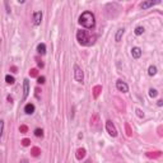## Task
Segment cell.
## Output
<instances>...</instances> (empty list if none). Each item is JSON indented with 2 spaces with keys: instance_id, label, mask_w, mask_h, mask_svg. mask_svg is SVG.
<instances>
[{
  "instance_id": "6",
  "label": "cell",
  "mask_w": 163,
  "mask_h": 163,
  "mask_svg": "<svg viewBox=\"0 0 163 163\" xmlns=\"http://www.w3.org/2000/svg\"><path fill=\"white\" fill-rule=\"evenodd\" d=\"M28 94H29V80L26 78V79L23 80V98H22V101H23V102H24V101L27 99Z\"/></svg>"
},
{
  "instance_id": "26",
  "label": "cell",
  "mask_w": 163,
  "mask_h": 163,
  "mask_svg": "<svg viewBox=\"0 0 163 163\" xmlns=\"http://www.w3.org/2000/svg\"><path fill=\"white\" fill-rule=\"evenodd\" d=\"M37 64H38V66H40V68H44V63H42V61H38Z\"/></svg>"
},
{
  "instance_id": "23",
  "label": "cell",
  "mask_w": 163,
  "mask_h": 163,
  "mask_svg": "<svg viewBox=\"0 0 163 163\" xmlns=\"http://www.w3.org/2000/svg\"><path fill=\"white\" fill-rule=\"evenodd\" d=\"M29 74H31V75H32V77H34V75H36V74H37V70H36V69H32V70H31V71H29Z\"/></svg>"
},
{
  "instance_id": "24",
  "label": "cell",
  "mask_w": 163,
  "mask_h": 163,
  "mask_svg": "<svg viewBox=\"0 0 163 163\" xmlns=\"http://www.w3.org/2000/svg\"><path fill=\"white\" fill-rule=\"evenodd\" d=\"M22 144H23V145H24V147H27V145H29V140H27V139H24V140L22 142Z\"/></svg>"
},
{
  "instance_id": "18",
  "label": "cell",
  "mask_w": 163,
  "mask_h": 163,
  "mask_svg": "<svg viewBox=\"0 0 163 163\" xmlns=\"http://www.w3.org/2000/svg\"><path fill=\"white\" fill-rule=\"evenodd\" d=\"M149 96L152 98H154V97H157L158 96V92H157V89H154V88H150L149 89Z\"/></svg>"
},
{
  "instance_id": "4",
  "label": "cell",
  "mask_w": 163,
  "mask_h": 163,
  "mask_svg": "<svg viewBox=\"0 0 163 163\" xmlns=\"http://www.w3.org/2000/svg\"><path fill=\"white\" fill-rule=\"evenodd\" d=\"M106 130H107V132L112 138L117 136V129H116V126L113 125V122L111 121V120H107V121H106Z\"/></svg>"
},
{
  "instance_id": "11",
  "label": "cell",
  "mask_w": 163,
  "mask_h": 163,
  "mask_svg": "<svg viewBox=\"0 0 163 163\" xmlns=\"http://www.w3.org/2000/svg\"><path fill=\"white\" fill-rule=\"evenodd\" d=\"M124 33H125V28H119V29H117L116 36H115V40H116V42H120V41H121Z\"/></svg>"
},
{
  "instance_id": "7",
  "label": "cell",
  "mask_w": 163,
  "mask_h": 163,
  "mask_svg": "<svg viewBox=\"0 0 163 163\" xmlns=\"http://www.w3.org/2000/svg\"><path fill=\"white\" fill-rule=\"evenodd\" d=\"M33 24L34 26H40L42 22V11H34L33 13Z\"/></svg>"
},
{
  "instance_id": "10",
  "label": "cell",
  "mask_w": 163,
  "mask_h": 163,
  "mask_svg": "<svg viewBox=\"0 0 163 163\" xmlns=\"http://www.w3.org/2000/svg\"><path fill=\"white\" fill-rule=\"evenodd\" d=\"M34 110H36V107H34L33 103H27V105L24 106V112H26L27 115H32V113L34 112Z\"/></svg>"
},
{
  "instance_id": "8",
  "label": "cell",
  "mask_w": 163,
  "mask_h": 163,
  "mask_svg": "<svg viewBox=\"0 0 163 163\" xmlns=\"http://www.w3.org/2000/svg\"><path fill=\"white\" fill-rule=\"evenodd\" d=\"M159 3H161L159 0H157V2H153V0H149V2H143V3H140V8L145 10V9H148L150 7H153V5L159 4Z\"/></svg>"
},
{
  "instance_id": "3",
  "label": "cell",
  "mask_w": 163,
  "mask_h": 163,
  "mask_svg": "<svg viewBox=\"0 0 163 163\" xmlns=\"http://www.w3.org/2000/svg\"><path fill=\"white\" fill-rule=\"evenodd\" d=\"M74 78H75V80L78 83H83L84 80V73H83V70L79 65H74Z\"/></svg>"
},
{
  "instance_id": "25",
  "label": "cell",
  "mask_w": 163,
  "mask_h": 163,
  "mask_svg": "<svg viewBox=\"0 0 163 163\" xmlns=\"http://www.w3.org/2000/svg\"><path fill=\"white\" fill-rule=\"evenodd\" d=\"M157 105H158V106H159V107H161V106H162V105H163V101H162V99H159V101H158V102H157Z\"/></svg>"
},
{
  "instance_id": "19",
  "label": "cell",
  "mask_w": 163,
  "mask_h": 163,
  "mask_svg": "<svg viewBox=\"0 0 163 163\" xmlns=\"http://www.w3.org/2000/svg\"><path fill=\"white\" fill-rule=\"evenodd\" d=\"M4 120H0V138L3 136V132H4Z\"/></svg>"
},
{
  "instance_id": "1",
  "label": "cell",
  "mask_w": 163,
  "mask_h": 163,
  "mask_svg": "<svg viewBox=\"0 0 163 163\" xmlns=\"http://www.w3.org/2000/svg\"><path fill=\"white\" fill-rule=\"evenodd\" d=\"M77 41L83 46H92L97 41V34L86 29H80L77 32Z\"/></svg>"
},
{
  "instance_id": "17",
  "label": "cell",
  "mask_w": 163,
  "mask_h": 163,
  "mask_svg": "<svg viewBox=\"0 0 163 163\" xmlns=\"http://www.w3.org/2000/svg\"><path fill=\"white\" fill-rule=\"evenodd\" d=\"M34 135L37 136V138H42V136H44V130L40 129V128L34 129Z\"/></svg>"
},
{
  "instance_id": "28",
  "label": "cell",
  "mask_w": 163,
  "mask_h": 163,
  "mask_svg": "<svg viewBox=\"0 0 163 163\" xmlns=\"http://www.w3.org/2000/svg\"><path fill=\"white\" fill-rule=\"evenodd\" d=\"M21 163H28V161L27 159H23V161H21Z\"/></svg>"
},
{
  "instance_id": "22",
  "label": "cell",
  "mask_w": 163,
  "mask_h": 163,
  "mask_svg": "<svg viewBox=\"0 0 163 163\" xmlns=\"http://www.w3.org/2000/svg\"><path fill=\"white\" fill-rule=\"evenodd\" d=\"M136 115H138V116L139 117H144V113L140 111V110H139V108H138V110H136Z\"/></svg>"
},
{
  "instance_id": "2",
  "label": "cell",
  "mask_w": 163,
  "mask_h": 163,
  "mask_svg": "<svg viewBox=\"0 0 163 163\" xmlns=\"http://www.w3.org/2000/svg\"><path fill=\"white\" fill-rule=\"evenodd\" d=\"M78 22H79V24L86 29H93L96 27V17L92 11H89V10L83 11V13L79 15Z\"/></svg>"
},
{
  "instance_id": "27",
  "label": "cell",
  "mask_w": 163,
  "mask_h": 163,
  "mask_svg": "<svg viewBox=\"0 0 163 163\" xmlns=\"http://www.w3.org/2000/svg\"><path fill=\"white\" fill-rule=\"evenodd\" d=\"M84 163H92V159H87V161L84 162Z\"/></svg>"
},
{
  "instance_id": "13",
  "label": "cell",
  "mask_w": 163,
  "mask_h": 163,
  "mask_svg": "<svg viewBox=\"0 0 163 163\" xmlns=\"http://www.w3.org/2000/svg\"><path fill=\"white\" fill-rule=\"evenodd\" d=\"M157 74V66H154V65H150L149 68H148V75H150V77H154Z\"/></svg>"
},
{
  "instance_id": "5",
  "label": "cell",
  "mask_w": 163,
  "mask_h": 163,
  "mask_svg": "<svg viewBox=\"0 0 163 163\" xmlns=\"http://www.w3.org/2000/svg\"><path fill=\"white\" fill-rule=\"evenodd\" d=\"M116 88H117L119 92H122V93H128L129 92V86L122 80H117L116 82Z\"/></svg>"
},
{
  "instance_id": "14",
  "label": "cell",
  "mask_w": 163,
  "mask_h": 163,
  "mask_svg": "<svg viewBox=\"0 0 163 163\" xmlns=\"http://www.w3.org/2000/svg\"><path fill=\"white\" fill-rule=\"evenodd\" d=\"M144 31H145V29H144V27H142V26H138V27L135 28L134 33H135L136 36H140V34H143V33H144Z\"/></svg>"
},
{
  "instance_id": "21",
  "label": "cell",
  "mask_w": 163,
  "mask_h": 163,
  "mask_svg": "<svg viewBox=\"0 0 163 163\" xmlns=\"http://www.w3.org/2000/svg\"><path fill=\"white\" fill-rule=\"evenodd\" d=\"M4 5H5V9H7V13L10 14V13H11V10H10V8H9V3H8V2H5Z\"/></svg>"
},
{
  "instance_id": "20",
  "label": "cell",
  "mask_w": 163,
  "mask_h": 163,
  "mask_svg": "<svg viewBox=\"0 0 163 163\" xmlns=\"http://www.w3.org/2000/svg\"><path fill=\"white\" fill-rule=\"evenodd\" d=\"M46 82V78L45 77H38V79H37V83L38 84H45Z\"/></svg>"
},
{
  "instance_id": "15",
  "label": "cell",
  "mask_w": 163,
  "mask_h": 163,
  "mask_svg": "<svg viewBox=\"0 0 163 163\" xmlns=\"http://www.w3.org/2000/svg\"><path fill=\"white\" fill-rule=\"evenodd\" d=\"M5 82H7L8 84H14L15 83V79H14V77H11V75H5Z\"/></svg>"
},
{
  "instance_id": "9",
  "label": "cell",
  "mask_w": 163,
  "mask_h": 163,
  "mask_svg": "<svg viewBox=\"0 0 163 163\" xmlns=\"http://www.w3.org/2000/svg\"><path fill=\"white\" fill-rule=\"evenodd\" d=\"M142 54H143V51H142L140 47H132L131 49V56L134 59H139L142 56Z\"/></svg>"
},
{
  "instance_id": "12",
  "label": "cell",
  "mask_w": 163,
  "mask_h": 163,
  "mask_svg": "<svg viewBox=\"0 0 163 163\" xmlns=\"http://www.w3.org/2000/svg\"><path fill=\"white\" fill-rule=\"evenodd\" d=\"M37 52L40 55H45L46 54V45L45 44H38L37 45Z\"/></svg>"
},
{
  "instance_id": "16",
  "label": "cell",
  "mask_w": 163,
  "mask_h": 163,
  "mask_svg": "<svg viewBox=\"0 0 163 163\" xmlns=\"http://www.w3.org/2000/svg\"><path fill=\"white\" fill-rule=\"evenodd\" d=\"M86 155V149H78V154H77V158L78 159H80V158H83V157Z\"/></svg>"
}]
</instances>
